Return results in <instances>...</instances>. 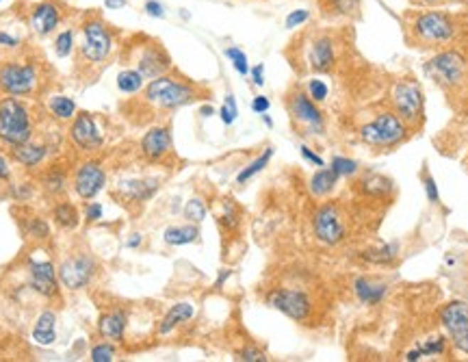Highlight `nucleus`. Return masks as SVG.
<instances>
[{"instance_id": "nucleus-11", "label": "nucleus", "mask_w": 468, "mask_h": 362, "mask_svg": "<svg viewBox=\"0 0 468 362\" xmlns=\"http://www.w3.org/2000/svg\"><path fill=\"white\" fill-rule=\"evenodd\" d=\"M37 85V70L33 63H5L0 65V87L9 96H26Z\"/></svg>"}, {"instance_id": "nucleus-47", "label": "nucleus", "mask_w": 468, "mask_h": 362, "mask_svg": "<svg viewBox=\"0 0 468 362\" xmlns=\"http://www.w3.org/2000/svg\"><path fill=\"white\" fill-rule=\"evenodd\" d=\"M28 233H31V237H33V239H48L50 228H48V223H46L43 219L33 217V219H31V223H28Z\"/></svg>"}, {"instance_id": "nucleus-28", "label": "nucleus", "mask_w": 468, "mask_h": 362, "mask_svg": "<svg viewBox=\"0 0 468 362\" xmlns=\"http://www.w3.org/2000/svg\"><path fill=\"white\" fill-rule=\"evenodd\" d=\"M165 243L167 245H189L193 241L200 239V228L198 223H189V225H171V228L165 230Z\"/></svg>"}, {"instance_id": "nucleus-34", "label": "nucleus", "mask_w": 468, "mask_h": 362, "mask_svg": "<svg viewBox=\"0 0 468 362\" xmlns=\"http://www.w3.org/2000/svg\"><path fill=\"white\" fill-rule=\"evenodd\" d=\"M55 221L61 225L63 230H72L78 225L80 217H78V211L70 204V202H63L55 208Z\"/></svg>"}, {"instance_id": "nucleus-52", "label": "nucleus", "mask_w": 468, "mask_h": 362, "mask_svg": "<svg viewBox=\"0 0 468 362\" xmlns=\"http://www.w3.org/2000/svg\"><path fill=\"white\" fill-rule=\"evenodd\" d=\"M269 107H271V102H269V98H267V96H256V98L252 100V111H254V113H258V115L267 113V111H269Z\"/></svg>"}, {"instance_id": "nucleus-33", "label": "nucleus", "mask_w": 468, "mask_h": 362, "mask_svg": "<svg viewBox=\"0 0 468 362\" xmlns=\"http://www.w3.org/2000/svg\"><path fill=\"white\" fill-rule=\"evenodd\" d=\"M273 159V148H265V152L260 154V156H256L248 167H243L241 171H239V176H237V183L239 185H245L248 180H252L256 174H260L267 165H269V161Z\"/></svg>"}, {"instance_id": "nucleus-24", "label": "nucleus", "mask_w": 468, "mask_h": 362, "mask_svg": "<svg viewBox=\"0 0 468 362\" xmlns=\"http://www.w3.org/2000/svg\"><path fill=\"white\" fill-rule=\"evenodd\" d=\"M339 180H341V176L332 167H319L310 178V191L317 198H325L336 189Z\"/></svg>"}, {"instance_id": "nucleus-12", "label": "nucleus", "mask_w": 468, "mask_h": 362, "mask_svg": "<svg viewBox=\"0 0 468 362\" xmlns=\"http://www.w3.org/2000/svg\"><path fill=\"white\" fill-rule=\"evenodd\" d=\"M93 271H96V262H93L87 254H76V256H70L61 262L59 280L65 289L76 291V289H83L91 280Z\"/></svg>"}, {"instance_id": "nucleus-23", "label": "nucleus", "mask_w": 468, "mask_h": 362, "mask_svg": "<svg viewBox=\"0 0 468 362\" xmlns=\"http://www.w3.org/2000/svg\"><path fill=\"white\" fill-rule=\"evenodd\" d=\"M193 314H196V306L191 302H178V304H174L167 310V314L163 316V321L159 326V334H163V336L169 334L180 324H186L189 319H193Z\"/></svg>"}, {"instance_id": "nucleus-61", "label": "nucleus", "mask_w": 468, "mask_h": 362, "mask_svg": "<svg viewBox=\"0 0 468 362\" xmlns=\"http://www.w3.org/2000/svg\"><path fill=\"white\" fill-rule=\"evenodd\" d=\"M200 113H202L204 117H211V115L215 113V109H213L211 105H206V107H202V109H200Z\"/></svg>"}, {"instance_id": "nucleus-51", "label": "nucleus", "mask_w": 468, "mask_h": 362, "mask_svg": "<svg viewBox=\"0 0 468 362\" xmlns=\"http://www.w3.org/2000/svg\"><path fill=\"white\" fill-rule=\"evenodd\" d=\"M144 9H146V14L152 16V18H165V7L159 3V0H148Z\"/></svg>"}, {"instance_id": "nucleus-20", "label": "nucleus", "mask_w": 468, "mask_h": 362, "mask_svg": "<svg viewBox=\"0 0 468 362\" xmlns=\"http://www.w3.org/2000/svg\"><path fill=\"white\" fill-rule=\"evenodd\" d=\"M171 150V132L165 126H154L150 128L144 139H142V152L150 159V161H159L161 156H165Z\"/></svg>"}, {"instance_id": "nucleus-27", "label": "nucleus", "mask_w": 468, "mask_h": 362, "mask_svg": "<svg viewBox=\"0 0 468 362\" xmlns=\"http://www.w3.org/2000/svg\"><path fill=\"white\" fill-rule=\"evenodd\" d=\"M360 187H362V191H364L366 196H371V198H386V196L395 189L390 178H386V176H382V174H373V171L362 178Z\"/></svg>"}, {"instance_id": "nucleus-14", "label": "nucleus", "mask_w": 468, "mask_h": 362, "mask_svg": "<svg viewBox=\"0 0 468 362\" xmlns=\"http://www.w3.org/2000/svg\"><path fill=\"white\" fill-rule=\"evenodd\" d=\"M171 68V57L167 55V50L161 46L159 41L150 39L148 43L142 46V53L137 57V70L142 72L146 78H156L167 74Z\"/></svg>"}, {"instance_id": "nucleus-62", "label": "nucleus", "mask_w": 468, "mask_h": 362, "mask_svg": "<svg viewBox=\"0 0 468 362\" xmlns=\"http://www.w3.org/2000/svg\"><path fill=\"white\" fill-rule=\"evenodd\" d=\"M262 122H265V124H267V126H269V128H271V126H273V119H271V117H269V115H267V113H262Z\"/></svg>"}, {"instance_id": "nucleus-30", "label": "nucleus", "mask_w": 468, "mask_h": 362, "mask_svg": "<svg viewBox=\"0 0 468 362\" xmlns=\"http://www.w3.org/2000/svg\"><path fill=\"white\" fill-rule=\"evenodd\" d=\"M360 3H362V0H321V5H323V9H325L327 14L343 16V18L358 16Z\"/></svg>"}, {"instance_id": "nucleus-1", "label": "nucleus", "mask_w": 468, "mask_h": 362, "mask_svg": "<svg viewBox=\"0 0 468 362\" xmlns=\"http://www.w3.org/2000/svg\"><path fill=\"white\" fill-rule=\"evenodd\" d=\"M408 134V124L393 111L380 113L373 122L360 128V137L373 148H393L401 144Z\"/></svg>"}, {"instance_id": "nucleus-22", "label": "nucleus", "mask_w": 468, "mask_h": 362, "mask_svg": "<svg viewBox=\"0 0 468 362\" xmlns=\"http://www.w3.org/2000/svg\"><path fill=\"white\" fill-rule=\"evenodd\" d=\"M399 252H401V243L399 241H386V243H380V245H373V247H366L362 250L360 258L368 265H378V267H384V265H390L399 258Z\"/></svg>"}, {"instance_id": "nucleus-17", "label": "nucleus", "mask_w": 468, "mask_h": 362, "mask_svg": "<svg viewBox=\"0 0 468 362\" xmlns=\"http://www.w3.org/2000/svg\"><path fill=\"white\" fill-rule=\"evenodd\" d=\"M70 137L80 150H98L102 146V132L98 130L96 122L89 113H80L72 128H70Z\"/></svg>"}, {"instance_id": "nucleus-7", "label": "nucleus", "mask_w": 468, "mask_h": 362, "mask_svg": "<svg viewBox=\"0 0 468 362\" xmlns=\"http://www.w3.org/2000/svg\"><path fill=\"white\" fill-rule=\"evenodd\" d=\"M468 63L457 50H442L425 63V72L442 87H457L466 78Z\"/></svg>"}, {"instance_id": "nucleus-53", "label": "nucleus", "mask_w": 468, "mask_h": 362, "mask_svg": "<svg viewBox=\"0 0 468 362\" xmlns=\"http://www.w3.org/2000/svg\"><path fill=\"white\" fill-rule=\"evenodd\" d=\"M102 217V206L98 202H93L87 206V221H98Z\"/></svg>"}, {"instance_id": "nucleus-10", "label": "nucleus", "mask_w": 468, "mask_h": 362, "mask_svg": "<svg viewBox=\"0 0 468 362\" xmlns=\"http://www.w3.org/2000/svg\"><path fill=\"white\" fill-rule=\"evenodd\" d=\"M440 324L447 330L451 343L462 353H468V304L466 302L447 304L440 312Z\"/></svg>"}, {"instance_id": "nucleus-5", "label": "nucleus", "mask_w": 468, "mask_h": 362, "mask_svg": "<svg viewBox=\"0 0 468 362\" xmlns=\"http://www.w3.org/2000/svg\"><path fill=\"white\" fill-rule=\"evenodd\" d=\"M412 35L420 43H430V46H440L453 39L455 24L449 14L445 11H423L418 14L412 22Z\"/></svg>"}, {"instance_id": "nucleus-4", "label": "nucleus", "mask_w": 468, "mask_h": 362, "mask_svg": "<svg viewBox=\"0 0 468 362\" xmlns=\"http://www.w3.org/2000/svg\"><path fill=\"white\" fill-rule=\"evenodd\" d=\"M0 139L11 148L31 139L28 111L16 98H7L0 102Z\"/></svg>"}, {"instance_id": "nucleus-57", "label": "nucleus", "mask_w": 468, "mask_h": 362, "mask_svg": "<svg viewBox=\"0 0 468 362\" xmlns=\"http://www.w3.org/2000/svg\"><path fill=\"white\" fill-rule=\"evenodd\" d=\"M232 276V271L230 269H221V274H219V278L215 280V289H221L223 284H225V280Z\"/></svg>"}, {"instance_id": "nucleus-46", "label": "nucleus", "mask_w": 468, "mask_h": 362, "mask_svg": "<svg viewBox=\"0 0 468 362\" xmlns=\"http://www.w3.org/2000/svg\"><path fill=\"white\" fill-rule=\"evenodd\" d=\"M308 20H310V11H308V9H295V11H291V14L287 16L284 26H287L289 31H293V28H299L302 24H306Z\"/></svg>"}, {"instance_id": "nucleus-38", "label": "nucleus", "mask_w": 468, "mask_h": 362, "mask_svg": "<svg viewBox=\"0 0 468 362\" xmlns=\"http://www.w3.org/2000/svg\"><path fill=\"white\" fill-rule=\"evenodd\" d=\"M416 347H418L420 353H423V358L425 356H440L447 349V339L445 336H432V339H427L423 343H418Z\"/></svg>"}, {"instance_id": "nucleus-6", "label": "nucleus", "mask_w": 468, "mask_h": 362, "mask_svg": "<svg viewBox=\"0 0 468 362\" xmlns=\"http://www.w3.org/2000/svg\"><path fill=\"white\" fill-rule=\"evenodd\" d=\"M393 105H395V113L408 126H416L423 119V109H425L423 89H420L416 80H410V78L399 80L393 92Z\"/></svg>"}, {"instance_id": "nucleus-26", "label": "nucleus", "mask_w": 468, "mask_h": 362, "mask_svg": "<svg viewBox=\"0 0 468 362\" xmlns=\"http://www.w3.org/2000/svg\"><path fill=\"white\" fill-rule=\"evenodd\" d=\"M126 312L124 310H115V312H109V314H102L100 316V334L111 339V341H122L124 339V330H126Z\"/></svg>"}, {"instance_id": "nucleus-58", "label": "nucleus", "mask_w": 468, "mask_h": 362, "mask_svg": "<svg viewBox=\"0 0 468 362\" xmlns=\"http://www.w3.org/2000/svg\"><path fill=\"white\" fill-rule=\"evenodd\" d=\"M0 178H9V165L3 156H0Z\"/></svg>"}, {"instance_id": "nucleus-44", "label": "nucleus", "mask_w": 468, "mask_h": 362, "mask_svg": "<svg viewBox=\"0 0 468 362\" xmlns=\"http://www.w3.org/2000/svg\"><path fill=\"white\" fill-rule=\"evenodd\" d=\"M115 358V347L109 343H100L91 349V360L93 362H111Z\"/></svg>"}, {"instance_id": "nucleus-55", "label": "nucleus", "mask_w": 468, "mask_h": 362, "mask_svg": "<svg viewBox=\"0 0 468 362\" xmlns=\"http://www.w3.org/2000/svg\"><path fill=\"white\" fill-rule=\"evenodd\" d=\"M250 72H252L254 82H256L258 87H262V85H265V65H262V63H258V65H256V68H252Z\"/></svg>"}, {"instance_id": "nucleus-63", "label": "nucleus", "mask_w": 468, "mask_h": 362, "mask_svg": "<svg viewBox=\"0 0 468 362\" xmlns=\"http://www.w3.org/2000/svg\"><path fill=\"white\" fill-rule=\"evenodd\" d=\"M0 3H3V0H0Z\"/></svg>"}, {"instance_id": "nucleus-29", "label": "nucleus", "mask_w": 468, "mask_h": 362, "mask_svg": "<svg viewBox=\"0 0 468 362\" xmlns=\"http://www.w3.org/2000/svg\"><path fill=\"white\" fill-rule=\"evenodd\" d=\"M46 156V148L43 146H37V144H20V146H14V159L26 167H35L37 163H41Z\"/></svg>"}, {"instance_id": "nucleus-49", "label": "nucleus", "mask_w": 468, "mask_h": 362, "mask_svg": "<svg viewBox=\"0 0 468 362\" xmlns=\"http://www.w3.org/2000/svg\"><path fill=\"white\" fill-rule=\"evenodd\" d=\"M423 185H425V193H427V200L432 202V204H438L440 202V193H438V185H436V180L425 171L423 174Z\"/></svg>"}, {"instance_id": "nucleus-39", "label": "nucleus", "mask_w": 468, "mask_h": 362, "mask_svg": "<svg viewBox=\"0 0 468 362\" xmlns=\"http://www.w3.org/2000/svg\"><path fill=\"white\" fill-rule=\"evenodd\" d=\"M330 167L341 176V178H347V176H353V174H358V169H360V165H358V161H353V159H347V156H334L332 159V163H330Z\"/></svg>"}, {"instance_id": "nucleus-13", "label": "nucleus", "mask_w": 468, "mask_h": 362, "mask_svg": "<svg viewBox=\"0 0 468 362\" xmlns=\"http://www.w3.org/2000/svg\"><path fill=\"white\" fill-rule=\"evenodd\" d=\"M289 111L295 122L304 124L312 134H321L325 130V119L317 102L306 92H295L289 100Z\"/></svg>"}, {"instance_id": "nucleus-3", "label": "nucleus", "mask_w": 468, "mask_h": 362, "mask_svg": "<svg viewBox=\"0 0 468 362\" xmlns=\"http://www.w3.org/2000/svg\"><path fill=\"white\" fill-rule=\"evenodd\" d=\"M80 57L89 63H102L113 53V33L102 18H89L83 22Z\"/></svg>"}, {"instance_id": "nucleus-50", "label": "nucleus", "mask_w": 468, "mask_h": 362, "mask_svg": "<svg viewBox=\"0 0 468 362\" xmlns=\"http://www.w3.org/2000/svg\"><path fill=\"white\" fill-rule=\"evenodd\" d=\"M299 152H302V156H304L308 163H312V165H317V167H325V161H323V159H321V156H319L314 150H310L308 146H302V148H299Z\"/></svg>"}, {"instance_id": "nucleus-56", "label": "nucleus", "mask_w": 468, "mask_h": 362, "mask_svg": "<svg viewBox=\"0 0 468 362\" xmlns=\"http://www.w3.org/2000/svg\"><path fill=\"white\" fill-rule=\"evenodd\" d=\"M128 0H105V7L111 9V11H117V9H124Z\"/></svg>"}, {"instance_id": "nucleus-59", "label": "nucleus", "mask_w": 468, "mask_h": 362, "mask_svg": "<svg viewBox=\"0 0 468 362\" xmlns=\"http://www.w3.org/2000/svg\"><path fill=\"white\" fill-rule=\"evenodd\" d=\"M414 3H418V5H442V3H447V0H414Z\"/></svg>"}, {"instance_id": "nucleus-54", "label": "nucleus", "mask_w": 468, "mask_h": 362, "mask_svg": "<svg viewBox=\"0 0 468 362\" xmlns=\"http://www.w3.org/2000/svg\"><path fill=\"white\" fill-rule=\"evenodd\" d=\"M18 43H20V39H18V37L9 35V33H5V31H0V46H7V48H16Z\"/></svg>"}, {"instance_id": "nucleus-8", "label": "nucleus", "mask_w": 468, "mask_h": 362, "mask_svg": "<svg viewBox=\"0 0 468 362\" xmlns=\"http://www.w3.org/2000/svg\"><path fill=\"white\" fill-rule=\"evenodd\" d=\"M312 230H314V237L325 245H339L341 241H345L347 225H345V217L339 211V206L336 204L319 206L312 217Z\"/></svg>"}, {"instance_id": "nucleus-42", "label": "nucleus", "mask_w": 468, "mask_h": 362, "mask_svg": "<svg viewBox=\"0 0 468 362\" xmlns=\"http://www.w3.org/2000/svg\"><path fill=\"white\" fill-rule=\"evenodd\" d=\"M219 115H221V122H223L225 126L234 124V119L239 117L237 100H234V96H232V94H228V96H225V102H223V107L219 109Z\"/></svg>"}, {"instance_id": "nucleus-18", "label": "nucleus", "mask_w": 468, "mask_h": 362, "mask_svg": "<svg viewBox=\"0 0 468 362\" xmlns=\"http://www.w3.org/2000/svg\"><path fill=\"white\" fill-rule=\"evenodd\" d=\"M61 18H63L61 7L53 3V0H43V3H39L31 14V28L39 37H48L61 24Z\"/></svg>"}, {"instance_id": "nucleus-9", "label": "nucleus", "mask_w": 468, "mask_h": 362, "mask_svg": "<svg viewBox=\"0 0 468 362\" xmlns=\"http://www.w3.org/2000/svg\"><path fill=\"white\" fill-rule=\"evenodd\" d=\"M267 304L287 314L293 321H306L312 312L310 297L299 289H273L267 295Z\"/></svg>"}, {"instance_id": "nucleus-36", "label": "nucleus", "mask_w": 468, "mask_h": 362, "mask_svg": "<svg viewBox=\"0 0 468 362\" xmlns=\"http://www.w3.org/2000/svg\"><path fill=\"white\" fill-rule=\"evenodd\" d=\"M206 204L200 198H191L189 202L184 204V217L189 219L191 223H202L206 219Z\"/></svg>"}, {"instance_id": "nucleus-15", "label": "nucleus", "mask_w": 468, "mask_h": 362, "mask_svg": "<svg viewBox=\"0 0 468 362\" xmlns=\"http://www.w3.org/2000/svg\"><path fill=\"white\" fill-rule=\"evenodd\" d=\"M336 63V41L332 35H317L308 46V65L314 72H330Z\"/></svg>"}, {"instance_id": "nucleus-21", "label": "nucleus", "mask_w": 468, "mask_h": 362, "mask_svg": "<svg viewBox=\"0 0 468 362\" xmlns=\"http://www.w3.org/2000/svg\"><path fill=\"white\" fill-rule=\"evenodd\" d=\"M353 293L360 299V304H364V306H380L388 295V284H384L376 278L360 276L353 280Z\"/></svg>"}, {"instance_id": "nucleus-60", "label": "nucleus", "mask_w": 468, "mask_h": 362, "mask_svg": "<svg viewBox=\"0 0 468 362\" xmlns=\"http://www.w3.org/2000/svg\"><path fill=\"white\" fill-rule=\"evenodd\" d=\"M139 243H142V235H132V239L128 241V247H137Z\"/></svg>"}, {"instance_id": "nucleus-45", "label": "nucleus", "mask_w": 468, "mask_h": 362, "mask_svg": "<svg viewBox=\"0 0 468 362\" xmlns=\"http://www.w3.org/2000/svg\"><path fill=\"white\" fill-rule=\"evenodd\" d=\"M225 228H237L239 225V208L234 206L232 202H225V206H223V215H221V219H219Z\"/></svg>"}, {"instance_id": "nucleus-35", "label": "nucleus", "mask_w": 468, "mask_h": 362, "mask_svg": "<svg viewBox=\"0 0 468 362\" xmlns=\"http://www.w3.org/2000/svg\"><path fill=\"white\" fill-rule=\"evenodd\" d=\"M50 111L59 117V119H70L76 113V102L72 98L65 96H55L50 100Z\"/></svg>"}, {"instance_id": "nucleus-48", "label": "nucleus", "mask_w": 468, "mask_h": 362, "mask_svg": "<svg viewBox=\"0 0 468 362\" xmlns=\"http://www.w3.org/2000/svg\"><path fill=\"white\" fill-rule=\"evenodd\" d=\"M46 189L50 193H63L65 191V176L59 174V171H53L46 178Z\"/></svg>"}, {"instance_id": "nucleus-41", "label": "nucleus", "mask_w": 468, "mask_h": 362, "mask_svg": "<svg viewBox=\"0 0 468 362\" xmlns=\"http://www.w3.org/2000/svg\"><path fill=\"white\" fill-rule=\"evenodd\" d=\"M314 102H325L327 96H330V87H327L325 80L321 78H310L308 80V92H306Z\"/></svg>"}, {"instance_id": "nucleus-40", "label": "nucleus", "mask_w": 468, "mask_h": 362, "mask_svg": "<svg viewBox=\"0 0 468 362\" xmlns=\"http://www.w3.org/2000/svg\"><path fill=\"white\" fill-rule=\"evenodd\" d=\"M74 48V31L72 28H65L57 35V41H55V53L63 59V57H70Z\"/></svg>"}, {"instance_id": "nucleus-2", "label": "nucleus", "mask_w": 468, "mask_h": 362, "mask_svg": "<svg viewBox=\"0 0 468 362\" xmlns=\"http://www.w3.org/2000/svg\"><path fill=\"white\" fill-rule=\"evenodd\" d=\"M146 100L159 105L161 109H178L189 105L196 98V89L189 82L176 80L174 76H156L146 87Z\"/></svg>"}, {"instance_id": "nucleus-43", "label": "nucleus", "mask_w": 468, "mask_h": 362, "mask_svg": "<svg viewBox=\"0 0 468 362\" xmlns=\"http://www.w3.org/2000/svg\"><path fill=\"white\" fill-rule=\"evenodd\" d=\"M237 360H243V362H265V360H269V358H267V353H265L260 347L248 345V347H243V349L237 353Z\"/></svg>"}, {"instance_id": "nucleus-31", "label": "nucleus", "mask_w": 468, "mask_h": 362, "mask_svg": "<svg viewBox=\"0 0 468 362\" xmlns=\"http://www.w3.org/2000/svg\"><path fill=\"white\" fill-rule=\"evenodd\" d=\"M124 189L134 200H150L159 191V180H134V183H124Z\"/></svg>"}, {"instance_id": "nucleus-37", "label": "nucleus", "mask_w": 468, "mask_h": 362, "mask_svg": "<svg viewBox=\"0 0 468 362\" xmlns=\"http://www.w3.org/2000/svg\"><path fill=\"white\" fill-rule=\"evenodd\" d=\"M230 61H232V65H234V70H237L241 76H248L250 74V63H248V55L241 50V48H237V46H230V48H225V53H223Z\"/></svg>"}, {"instance_id": "nucleus-16", "label": "nucleus", "mask_w": 468, "mask_h": 362, "mask_svg": "<svg viewBox=\"0 0 468 362\" xmlns=\"http://www.w3.org/2000/svg\"><path fill=\"white\" fill-rule=\"evenodd\" d=\"M105 183H107V176L100 163H85L76 171L74 189L83 200H91L93 196H98L105 189Z\"/></svg>"}, {"instance_id": "nucleus-19", "label": "nucleus", "mask_w": 468, "mask_h": 362, "mask_svg": "<svg viewBox=\"0 0 468 362\" xmlns=\"http://www.w3.org/2000/svg\"><path fill=\"white\" fill-rule=\"evenodd\" d=\"M31 267V287L39 293V295H46V297H55L57 295V271L55 267L48 262V260H31L28 262Z\"/></svg>"}, {"instance_id": "nucleus-25", "label": "nucleus", "mask_w": 468, "mask_h": 362, "mask_svg": "<svg viewBox=\"0 0 468 362\" xmlns=\"http://www.w3.org/2000/svg\"><path fill=\"white\" fill-rule=\"evenodd\" d=\"M33 341L39 345H53L57 341V316L53 310H43L33 328Z\"/></svg>"}, {"instance_id": "nucleus-32", "label": "nucleus", "mask_w": 468, "mask_h": 362, "mask_svg": "<svg viewBox=\"0 0 468 362\" xmlns=\"http://www.w3.org/2000/svg\"><path fill=\"white\" fill-rule=\"evenodd\" d=\"M146 76L139 70H124L117 74V89L124 94H137L144 87Z\"/></svg>"}]
</instances>
